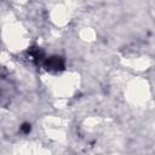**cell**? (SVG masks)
<instances>
[{"label":"cell","mask_w":155,"mask_h":155,"mask_svg":"<svg viewBox=\"0 0 155 155\" xmlns=\"http://www.w3.org/2000/svg\"><path fill=\"white\" fill-rule=\"evenodd\" d=\"M21 131H22L23 133H29V132H30V125H29V124H23V125L21 126Z\"/></svg>","instance_id":"cell-2"},{"label":"cell","mask_w":155,"mask_h":155,"mask_svg":"<svg viewBox=\"0 0 155 155\" xmlns=\"http://www.w3.org/2000/svg\"><path fill=\"white\" fill-rule=\"evenodd\" d=\"M45 67L47 70L58 71L64 68V61L61 57H51L45 61Z\"/></svg>","instance_id":"cell-1"}]
</instances>
